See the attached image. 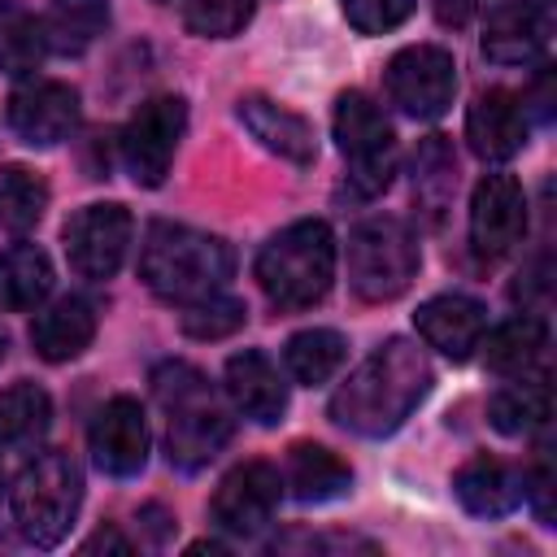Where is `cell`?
Here are the masks:
<instances>
[{
	"label": "cell",
	"instance_id": "cell-1",
	"mask_svg": "<svg viewBox=\"0 0 557 557\" xmlns=\"http://www.w3.org/2000/svg\"><path fill=\"white\" fill-rule=\"evenodd\" d=\"M435 374L418 344L392 335L379 344L331 396V418L366 440H383L409 422V413L426 400Z\"/></svg>",
	"mask_w": 557,
	"mask_h": 557
},
{
	"label": "cell",
	"instance_id": "cell-2",
	"mask_svg": "<svg viewBox=\"0 0 557 557\" xmlns=\"http://www.w3.org/2000/svg\"><path fill=\"white\" fill-rule=\"evenodd\" d=\"M157 405L165 409V453L178 470H205L235 435L231 405L191 361H161L152 370Z\"/></svg>",
	"mask_w": 557,
	"mask_h": 557
},
{
	"label": "cell",
	"instance_id": "cell-3",
	"mask_svg": "<svg viewBox=\"0 0 557 557\" xmlns=\"http://www.w3.org/2000/svg\"><path fill=\"white\" fill-rule=\"evenodd\" d=\"M231 244L183 222H152L139 248V278L152 296L170 305H196L218 296L231 283Z\"/></svg>",
	"mask_w": 557,
	"mask_h": 557
},
{
	"label": "cell",
	"instance_id": "cell-4",
	"mask_svg": "<svg viewBox=\"0 0 557 557\" xmlns=\"http://www.w3.org/2000/svg\"><path fill=\"white\" fill-rule=\"evenodd\" d=\"M257 283L274 309H309L335 283V235L322 218H300L257 252Z\"/></svg>",
	"mask_w": 557,
	"mask_h": 557
},
{
	"label": "cell",
	"instance_id": "cell-5",
	"mask_svg": "<svg viewBox=\"0 0 557 557\" xmlns=\"http://www.w3.org/2000/svg\"><path fill=\"white\" fill-rule=\"evenodd\" d=\"M83 505V474L70 453L48 448L35 453L17 479H13V522L26 544L35 548H57Z\"/></svg>",
	"mask_w": 557,
	"mask_h": 557
},
{
	"label": "cell",
	"instance_id": "cell-6",
	"mask_svg": "<svg viewBox=\"0 0 557 557\" xmlns=\"http://www.w3.org/2000/svg\"><path fill=\"white\" fill-rule=\"evenodd\" d=\"M422 248L409 222L400 218H366L348 231V283L361 300L383 305L409 292L418 278Z\"/></svg>",
	"mask_w": 557,
	"mask_h": 557
},
{
	"label": "cell",
	"instance_id": "cell-7",
	"mask_svg": "<svg viewBox=\"0 0 557 557\" xmlns=\"http://www.w3.org/2000/svg\"><path fill=\"white\" fill-rule=\"evenodd\" d=\"M335 144L348 161V183L357 196H379L396 174V131L366 91H344L335 100Z\"/></svg>",
	"mask_w": 557,
	"mask_h": 557
},
{
	"label": "cell",
	"instance_id": "cell-8",
	"mask_svg": "<svg viewBox=\"0 0 557 557\" xmlns=\"http://www.w3.org/2000/svg\"><path fill=\"white\" fill-rule=\"evenodd\" d=\"M187 131L183 96H148L122 126V165L139 187H161Z\"/></svg>",
	"mask_w": 557,
	"mask_h": 557
},
{
	"label": "cell",
	"instance_id": "cell-9",
	"mask_svg": "<svg viewBox=\"0 0 557 557\" xmlns=\"http://www.w3.org/2000/svg\"><path fill=\"white\" fill-rule=\"evenodd\" d=\"M383 87H387V100L400 113H409L418 122H431V117L448 113V104L457 96V61H453L448 48L409 44L387 61Z\"/></svg>",
	"mask_w": 557,
	"mask_h": 557
},
{
	"label": "cell",
	"instance_id": "cell-10",
	"mask_svg": "<svg viewBox=\"0 0 557 557\" xmlns=\"http://www.w3.org/2000/svg\"><path fill=\"white\" fill-rule=\"evenodd\" d=\"M131 235H135L131 209L117 205V200H109V205H83V209L61 226L65 257H70V265H74L83 278H113L117 265L126 261Z\"/></svg>",
	"mask_w": 557,
	"mask_h": 557
},
{
	"label": "cell",
	"instance_id": "cell-11",
	"mask_svg": "<svg viewBox=\"0 0 557 557\" xmlns=\"http://www.w3.org/2000/svg\"><path fill=\"white\" fill-rule=\"evenodd\" d=\"M527 235V191L513 174H483L470 196V248L479 261L509 257Z\"/></svg>",
	"mask_w": 557,
	"mask_h": 557
},
{
	"label": "cell",
	"instance_id": "cell-12",
	"mask_svg": "<svg viewBox=\"0 0 557 557\" xmlns=\"http://www.w3.org/2000/svg\"><path fill=\"white\" fill-rule=\"evenodd\" d=\"M278 496H283V474L270 461H244L218 483L209 500V518L231 535H257L274 518Z\"/></svg>",
	"mask_w": 557,
	"mask_h": 557
},
{
	"label": "cell",
	"instance_id": "cell-13",
	"mask_svg": "<svg viewBox=\"0 0 557 557\" xmlns=\"http://www.w3.org/2000/svg\"><path fill=\"white\" fill-rule=\"evenodd\" d=\"M9 126L30 148H52L78 126V91L57 78H26L9 96Z\"/></svg>",
	"mask_w": 557,
	"mask_h": 557
},
{
	"label": "cell",
	"instance_id": "cell-14",
	"mask_svg": "<svg viewBox=\"0 0 557 557\" xmlns=\"http://www.w3.org/2000/svg\"><path fill=\"white\" fill-rule=\"evenodd\" d=\"M91 457L113 479H135L148 461V418L135 396H113L91 422Z\"/></svg>",
	"mask_w": 557,
	"mask_h": 557
},
{
	"label": "cell",
	"instance_id": "cell-15",
	"mask_svg": "<svg viewBox=\"0 0 557 557\" xmlns=\"http://www.w3.org/2000/svg\"><path fill=\"white\" fill-rule=\"evenodd\" d=\"M466 139L483 161H509L527 144V100L509 87H487L466 109Z\"/></svg>",
	"mask_w": 557,
	"mask_h": 557
},
{
	"label": "cell",
	"instance_id": "cell-16",
	"mask_svg": "<svg viewBox=\"0 0 557 557\" xmlns=\"http://www.w3.org/2000/svg\"><path fill=\"white\" fill-rule=\"evenodd\" d=\"M413 326H418V335H422L435 352H444V357H453V361H466V357L479 348V339L487 335V309H483V300H474V296L444 292V296H431V300L418 305Z\"/></svg>",
	"mask_w": 557,
	"mask_h": 557
},
{
	"label": "cell",
	"instance_id": "cell-17",
	"mask_svg": "<svg viewBox=\"0 0 557 557\" xmlns=\"http://www.w3.org/2000/svg\"><path fill=\"white\" fill-rule=\"evenodd\" d=\"M222 383H226L231 405H235L244 418H252L257 426L283 422V413H287V383H283L278 366H274L261 348H244V352L226 357Z\"/></svg>",
	"mask_w": 557,
	"mask_h": 557
},
{
	"label": "cell",
	"instance_id": "cell-18",
	"mask_svg": "<svg viewBox=\"0 0 557 557\" xmlns=\"http://www.w3.org/2000/svg\"><path fill=\"white\" fill-rule=\"evenodd\" d=\"M483 52L496 65H531L548 52V13L531 0H505L487 13Z\"/></svg>",
	"mask_w": 557,
	"mask_h": 557
},
{
	"label": "cell",
	"instance_id": "cell-19",
	"mask_svg": "<svg viewBox=\"0 0 557 557\" xmlns=\"http://www.w3.org/2000/svg\"><path fill=\"white\" fill-rule=\"evenodd\" d=\"M453 492L466 513L474 518H505L522 505V474L500 457H470L453 474Z\"/></svg>",
	"mask_w": 557,
	"mask_h": 557
},
{
	"label": "cell",
	"instance_id": "cell-20",
	"mask_svg": "<svg viewBox=\"0 0 557 557\" xmlns=\"http://www.w3.org/2000/svg\"><path fill=\"white\" fill-rule=\"evenodd\" d=\"M239 122L252 131V139H261V148L278 152L283 161H292V165H313V157H318L313 126H309L300 113H292L287 104L265 100V96H244V100H239Z\"/></svg>",
	"mask_w": 557,
	"mask_h": 557
},
{
	"label": "cell",
	"instance_id": "cell-21",
	"mask_svg": "<svg viewBox=\"0 0 557 557\" xmlns=\"http://www.w3.org/2000/svg\"><path fill=\"white\" fill-rule=\"evenodd\" d=\"M96 339V305L87 296H61L30 322V344L44 361H70Z\"/></svg>",
	"mask_w": 557,
	"mask_h": 557
},
{
	"label": "cell",
	"instance_id": "cell-22",
	"mask_svg": "<svg viewBox=\"0 0 557 557\" xmlns=\"http://www.w3.org/2000/svg\"><path fill=\"white\" fill-rule=\"evenodd\" d=\"M283 487H292V496L300 505H326V500H339L352 487V470L326 444H292Z\"/></svg>",
	"mask_w": 557,
	"mask_h": 557
},
{
	"label": "cell",
	"instance_id": "cell-23",
	"mask_svg": "<svg viewBox=\"0 0 557 557\" xmlns=\"http://www.w3.org/2000/svg\"><path fill=\"white\" fill-rule=\"evenodd\" d=\"M457 191V152L448 144V135H426L413 152V205L418 213L440 226L448 205Z\"/></svg>",
	"mask_w": 557,
	"mask_h": 557
},
{
	"label": "cell",
	"instance_id": "cell-24",
	"mask_svg": "<svg viewBox=\"0 0 557 557\" xmlns=\"http://www.w3.org/2000/svg\"><path fill=\"white\" fill-rule=\"evenodd\" d=\"M479 344H483L487 370H496V374H505V379H518V374H531L535 361L544 357V348H548V326H544V318H535V313H518V318L500 322L492 335H483Z\"/></svg>",
	"mask_w": 557,
	"mask_h": 557
},
{
	"label": "cell",
	"instance_id": "cell-25",
	"mask_svg": "<svg viewBox=\"0 0 557 557\" xmlns=\"http://www.w3.org/2000/svg\"><path fill=\"white\" fill-rule=\"evenodd\" d=\"M48 52L78 57L87 52L104 26H109V0H48V13L39 17Z\"/></svg>",
	"mask_w": 557,
	"mask_h": 557
},
{
	"label": "cell",
	"instance_id": "cell-26",
	"mask_svg": "<svg viewBox=\"0 0 557 557\" xmlns=\"http://www.w3.org/2000/svg\"><path fill=\"white\" fill-rule=\"evenodd\" d=\"M52 292V261L39 244H13L0 252V309L26 313Z\"/></svg>",
	"mask_w": 557,
	"mask_h": 557
},
{
	"label": "cell",
	"instance_id": "cell-27",
	"mask_svg": "<svg viewBox=\"0 0 557 557\" xmlns=\"http://www.w3.org/2000/svg\"><path fill=\"white\" fill-rule=\"evenodd\" d=\"M553 413V396H548V383L544 379H527L518 374V383L500 387L492 400H487V418L500 435H531L548 422Z\"/></svg>",
	"mask_w": 557,
	"mask_h": 557
},
{
	"label": "cell",
	"instance_id": "cell-28",
	"mask_svg": "<svg viewBox=\"0 0 557 557\" xmlns=\"http://www.w3.org/2000/svg\"><path fill=\"white\" fill-rule=\"evenodd\" d=\"M344 357H348V339H344L339 331H331V326L296 331V335L283 344V361H287L292 379L305 383V387L326 383V379L344 366Z\"/></svg>",
	"mask_w": 557,
	"mask_h": 557
},
{
	"label": "cell",
	"instance_id": "cell-29",
	"mask_svg": "<svg viewBox=\"0 0 557 557\" xmlns=\"http://www.w3.org/2000/svg\"><path fill=\"white\" fill-rule=\"evenodd\" d=\"M44 57H48L44 26L17 0H0V70L9 78H35Z\"/></svg>",
	"mask_w": 557,
	"mask_h": 557
},
{
	"label": "cell",
	"instance_id": "cell-30",
	"mask_svg": "<svg viewBox=\"0 0 557 557\" xmlns=\"http://www.w3.org/2000/svg\"><path fill=\"white\" fill-rule=\"evenodd\" d=\"M52 422V396L39 383H13L0 392V448L35 444Z\"/></svg>",
	"mask_w": 557,
	"mask_h": 557
},
{
	"label": "cell",
	"instance_id": "cell-31",
	"mask_svg": "<svg viewBox=\"0 0 557 557\" xmlns=\"http://www.w3.org/2000/svg\"><path fill=\"white\" fill-rule=\"evenodd\" d=\"M44 209H48V183L26 165H4L0 170V226L22 235L39 226Z\"/></svg>",
	"mask_w": 557,
	"mask_h": 557
},
{
	"label": "cell",
	"instance_id": "cell-32",
	"mask_svg": "<svg viewBox=\"0 0 557 557\" xmlns=\"http://www.w3.org/2000/svg\"><path fill=\"white\" fill-rule=\"evenodd\" d=\"M252 17V0H183V26L200 39H226L244 30Z\"/></svg>",
	"mask_w": 557,
	"mask_h": 557
},
{
	"label": "cell",
	"instance_id": "cell-33",
	"mask_svg": "<svg viewBox=\"0 0 557 557\" xmlns=\"http://www.w3.org/2000/svg\"><path fill=\"white\" fill-rule=\"evenodd\" d=\"M244 300L235 296H209V300H196V305H183V331L191 339H226L231 331L244 326Z\"/></svg>",
	"mask_w": 557,
	"mask_h": 557
},
{
	"label": "cell",
	"instance_id": "cell-34",
	"mask_svg": "<svg viewBox=\"0 0 557 557\" xmlns=\"http://www.w3.org/2000/svg\"><path fill=\"white\" fill-rule=\"evenodd\" d=\"M339 4H344L348 26H357L361 35L396 30L413 13V0H339Z\"/></svg>",
	"mask_w": 557,
	"mask_h": 557
},
{
	"label": "cell",
	"instance_id": "cell-35",
	"mask_svg": "<svg viewBox=\"0 0 557 557\" xmlns=\"http://www.w3.org/2000/svg\"><path fill=\"white\" fill-rule=\"evenodd\" d=\"M553 492H557V474H553L548 457H540V461L522 474V500H531V509H535V518H540L544 527H553Z\"/></svg>",
	"mask_w": 557,
	"mask_h": 557
},
{
	"label": "cell",
	"instance_id": "cell-36",
	"mask_svg": "<svg viewBox=\"0 0 557 557\" xmlns=\"http://www.w3.org/2000/svg\"><path fill=\"white\" fill-rule=\"evenodd\" d=\"M479 4H483V0H435V13H440L444 26H466Z\"/></svg>",
	"mask_w": 557,
	"mask_h": 557
},
{
	"label": "cell",
	"instance_id": "cell-37",
	"mask_svg": "<svg viewBox=\"0 0 557 557\" xmlns=\"http://www.w3.org/2000/svg\"><path fill=\"white\" fill-rule=\"evenodd\" d=\"M100 548H113V553H131V540H122L117 531H96V535L83 544V553H100Z\"/></svg>",
	"mask_w": 557,
	"mask_h": 557
},
{
	"label": "cell",
	"instance_id": "cell-38",
	"mask_svg": "<svg viewBox=\"0 0 557 557\" xmlns=\"http://www.w3.org/2000/svg\"><path fill=\"white\" fill-rule=\"evenodd\" d=\"M4 348H9V339H4V335H0V361H4Z\"/></svg>",
	"mask_w": 557,
	"mask_h": 557
}]
</instances>
